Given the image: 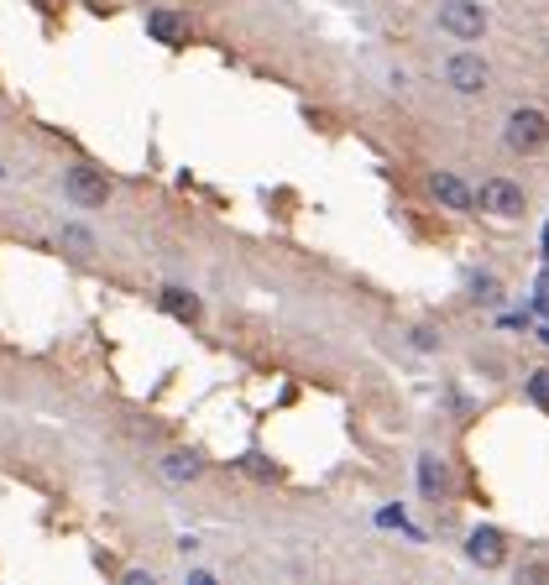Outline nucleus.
<instances>
[{"mask_svg": "<svg viewBox=\"0 0 549 585\" xmlns=\"http://www.w3.org/2000/svg\"><path fill=\"white\" fill-rule=\"evenodd\" d=\"M502 136H508V147H513V152H534V147H544V136H549V115H544V110H534V105H523V110H513V115H508Z\"/></svg>", "mask_w": 549, "mask_h": 585, "instance_id": "obj_1", "label": "nucleus"}, {"mask_svg": "<svg viewBox=\"0 0 549 585\" xmlns=\"http://www.w3.org/2000/svg\"><path fill=\"white\" fill-rule=\"evenodd\" d=\"M440 32H450L455 42H476L487 32V16H482L476 0H445L440 6Z\"/></svg>", "mask_w": 549, "mask_h": 585, "instance_id": "obj_2", "label": "nucleus"}, {"mask_svg": "<svg viewBox=\"0 0 549 585\" xmlns=\"http://www.w3.org/2000/svg\"><path fill=\"white\" fill-rule=\"evenodd\" d=\"M63 189H68V199L84 204V209H100V204L110 199V183H105L95 168H89V162H74V168H68Z\"/></svg>", "mask_w": 549, "mask_h": 585, "instance_id": "obj_3", "label": "nucleus"}, {"mask_svg": "<svg viewBox=\"0 0 549 585\" xmlns=\"http://www.w3.org/2000/svg\"><path fill=\"white\" fill-rule=\"evenodd\" d=\"M487 63L482 58H476V53H455L450 63H445V84L455 89V95H482V89H487Z\"/></svg>", "mask_w": 549, "mask_h": 585, "instance_id": "obj_4", "label": "nucleus"}, {"mask_svg": "<svg viewBox=\"0 0 549 585\" xmlns=\"http://www.w3.org/2000/svg\"><path fill=\"white\" fill-rule=\"evenodd\" d=\"M476 199H482V209H492V215H502V220L523 215V189H518V183H508V178H487Z\"/></svg>", "mask_w": 549, "mask_h": 585, "instance_id": "obj_5", "label": "nucleus"}, {"mask_svg": "<svg viewBox=\"0 0 549 585\" xmlns=\"http://www.w3.org/2000/svg\"><path fill=\"white\" fill-rule=\"evenodd\" d=\"M429 189H434V199H440L445 209H455V215H471V209L482 204V199H476L455 173H434V178H429Z\"/></svg>", "mask_w": 549, "mask_h": 585, "instance_id": "obj_6", "label": "nucleus"}, {"mask_svg": "<svg viewBox=\"0 0 549 585\" xmlns=\"http://www.w3.org/2000/svg\"><path fill=\"white\" fill-rule=\"evenodd\" d=\"M466 554H471V565H482V570H492V565H502V533L497 528H471V538H466Z\"/></svg>", "mask_w": 549, "mask_h": 585, "instance_id": "obj_7", "label": "nucleus"}, {"mask_svg": "<svg viewBox=\"0 0 549 585\" xmlns=\"http://www.w3.org/2000/svg\"><path fill=\"white\" fill-rule=\"evenodd\" d=\"M147 37L163 42V48H178V42H189V21L173 11H147Z\"/></svg>", "mask_w": 549, "mask_h": 585, "instance_id": "obj_8", "label": "nucleus"}, {"mask_svg": "<svg viewBox=\"0 0 549 585\" xmlns=\"http://www.w3.org/2000/svg\"><path fill=\"white\" fill-rule=\"evenodd\" d=\"M157 303H163V314H173L178 324H199V298H194V293L163 288V293H157Z\"/></svg>", "mask_w": 549, "mask_h": 585, "instance_id": "obj_9", "label": "nucleus"}, {"mask_svg": "<svg viewBox=\"0 0 549 585\" xmlns=\"http://www.w3.org/2000/svg\"><path fill=\"white\" fill-rule=\"evenodd\" d=\"M199 471H204V460H199L194 450H173V455L163 460V476L178 481V486H183V481H199Z\"/></svg>", "mask_w": 549, "mask_h": 585, "instance_id": "obj_10", "label": "nucleus"}, {"mask_svg": "<svg viewBox=\"0 0 549 585\" xmlns=\"http://www.w3.org/2000/svg\"><path fill=\"white\" fill-rule=\"evenodd\" d=\"M419 481H424V491H429V497H445V471H440V465H434V455H424L419 460Z\"/></svg>", "mask_w": 549, "mask_h": 585, "instance_id": "obj_11", "label": "nucleus"}, {"mask_svg": "<svg viewBox=\"0 0 549 585\" xmlns=\"http://www.w3.org/2000/svg\"><path fill=\"white\" fill-rule=\"evenodd\" d=\"M63 246H74V251H95V236H89L84 225H63Z\"/></svg>", "mask_w": 549, "mask_h": 585, "instance_id": "obj_12", "label": "nucleus"}, {"mask_svg": "<svg viewBox=\"0 0 549 585\" xmlns=\"http://www.w3.org/2000/svg\"><path fill=\"white\" fill-rule=\"evenodd\" d=\"M529 397L539 408H549V371H534V377H529Z\"/></svg>", "mask_w": 549, "mask_h": 585, "instance_id": "obj_13", "label": "nucleus"}, {"mask_svg": "<svg viewBox=\"0 0 549 585\" xmlns=\"http://www.w3.org/2000/svg\"><path fill=\"white\" fill-rule=\"evenodd\" d=\"M241 471H251V476H262V481H267V476H272V465H267L262 455H241Z\"/></svg>", "mask_w": 549, "mask_h": 585, "instance_id": "obj_14", "label": "nucleus"}, {"mask_svg": "<svg viewBox=\"0 0 549 585\" xmlns=\"http://www.w3.org/2000/svg\"><path fill=\"white\" fill-rule=\"evenodd\" d=\"M0 178H6V168H0Z\"/></svg>", "mask_w": 549, "mask_h": 585, "instance_id": "obj_15", "label": "nucleus"}]
</instances>
